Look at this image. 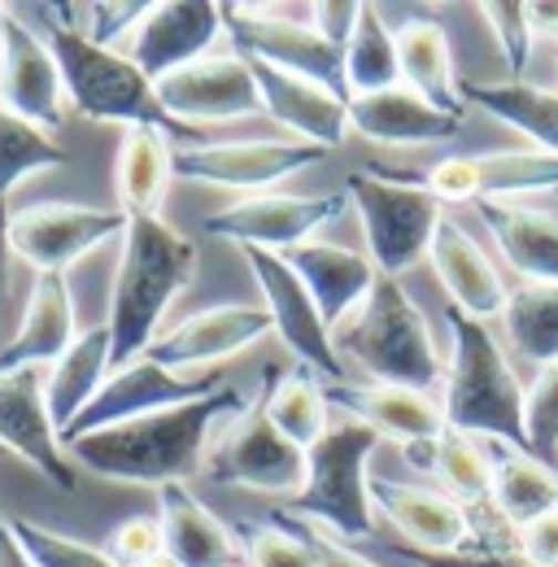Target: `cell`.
<instances>
[{
  "label": "cell",
  "instance_id": "cell-11",
  "mask_svg": "<svg viewBox=\"0 0 558 567\" xmlns=\"http://www.w3.org/2000/svg\"><path fill=\"white\" fill-rule=\"evenodd\" d=\"M223 384H227L223 371L184 375V371L157 367L153 358H136L127 367H114V375L101 384V393L87 402V411L62 432V445L79 441V436H92L101 427L132 424V420H144V415H162V411L202 402L209 393H218Z\"/></svg>",
  "mask_w": 558,
  "mask_h": 567
},
{
  "label": "cell",
  "instance_id": "cell-47",
  "mask_svg": "<svg viewBox=\"0 0 558 567\" xmlns=\"http://www.w3.org/2000/svg\"><path fill=\"white\" fill-rule=\"evenodd\" d=\"M358 18H362V4L358 0H319V4H310V27L328 44H337L341 53H345L353 31H358Z\"/></svg>",
  "mask_w": 558,
  "mask_h": 567
},
{
  "label": "cell",
  "instance_id": "cell-14",
  "mask_svg": "<svg viewBox=\"0 0 558 567\" xmlns=\"http://www.w3.org/2000/svg\"><path fill=\"white\" fill-rule=\"evenodd\" d=\"M328 148L301 141H227V144H188L175 148V179H193L209 188L258 197L292 179L297 171H310L323 162Z\"/></svg>",
  "mask_w": 558,
  "mask_h": 567
},
{
  "label": "cell",
  "instance_id": "cell-26",
  "mask_svg": "<svg viewBox=\"0 0 558 567\" xmlns=\"http://www.w3.org/2000/svg\"><path fill=\"white\" fill-rule=\"evenodd\" d=\"M283 262L310 288L328 328H345L349 315L362 310V301L371 297V288L380 280L371 258L353 254L345 245H328V240H306V245L288 249Z\"/></svg>",
  "mask_w": 558,
  "mask_h": 567
},
{
  "label": "cell",
  "instance_id": "cell-23",
  "mask_svg": "<svg viewBox=\"0 0 558 567\" xmlns=\"http://www.w3.org/2000/svg\"><path fill=\"white\" fill-rule=\"evenodd\" d=\"M258 92H262V110L267 118L279 123L283 132H292V141L314 144V148H341L349 136V101L337 96L332 87L301 79V74L276 71L262 62H249Z\"/></svg>",
  "mask_w": 558,
  "mask_h": 567
},
{
  "label": "cell",
  "instance_id": "cell-19",
  "mask_svg": "<svg viewBox=\"0 0 558 567\" xmlns=\"http://www.w3.org/2000/svg\"><path fill=\"white\" fill-rule=\"evenodd\" d=\"M223 35V4L209 0H162L148 4L136 35L127 40V58L153 83L209 58V49Z\"/></svg>",
  "mask_w": 558,
  "mask_h": 567
},
{
  "label": "cell",
  "instance_id": "cell-9",
  "mask_svg": "<svg viewBox=\"0 0 558 567\" xmlns=\"http://www.w3.org/2000/svg\"><path fill=\"white\" fill-rule=\"evenodd\" d=\"M202 476L218 489L292 497L306 485V450L292 445L254 402L214 436Z\"/></svg>",
  "mask_w": 558,
  "mask_h": 567
},
{
  "label": "cell",
  "instance_id": "cell-7",
  "mask_svg": "<svg viewBox=\"0 0 558 567\" xmlns=\"http://www.w3.org/2000/svg\"><path fill=\"white\" fill-rule=\"evenodd\" d=\"M345 193L349 202L358 206L362 236H366V254H371V262H375L380 276H393L397 280L402 271H411L418 258L432 249L436 223L445 218L441 202L432 193L393 179L384 166L353 171Z\"/></svg>",
  "mask_w": 558,
  "mask_h": 567
},
{
  "label": "cell",
  "instance_id": "cell-45",
  "mask_svg": "<svg viewBox=\"0 0 558 567\" xmlns=\"http://www.w3.org/2000/svg\"><path fill=\"white\" fill-rule=\"evenodd\" d=\"M105 555L118 567H144L157 555H166V537H162V519L157 515H132L110 533Z\"/></svg>",
  "mask_w": 558,
  "mask_h": 567
},
{
  "label": "cell",
  "instance_id": "cell-37",
  "mask_svg": "<svg viewBox=\"0 0 558 567\" xmlns=\"http://www.w3.org/2000/svg\"><path fill=\"white\" fill-rule=\"evenodd\" d=\"M345 87L353 96H375L389 87H402V66H397V31L384 27L375 4H362L358 31L345 49Z\"/></svg>",
  "mask_w": 558,
  "mask_h": 567
},
{
  "label": "cell",
  "instance_id": "cell-2",
  "mask_svg": "<svg viewBox=\"0 0 558 567\" xmlns=\"http://www.w3.org/2000/svg\"><path fill=\"white\" fill-rule=\"evenodd\" d=\"M197 280V245L170 227L162 214L127 218L123 254L110 284V354L114 367H127L153 350L170 301Z\"/></svg>",
  "mask_w": 558,
  "mask_h": 567
},
{
  "label": "cell",
  "instance_id": "cell-52",
  "mask_svg": "<svg viewBox=\"0 0 558 567\" xmlns=\"http://www.w3.org/2000/svg\"><path fill=\"white\" fill-rule=\"evenodd\" d=\"M9 202H0V297L9 288Z\"/></svg>",
  "mask_w": 558,
  "mask_h": 567
},
{
  "label": "cell",
  "instance_id": "cell-30",
  "mask_svg": "<svg viewBox=\"0 0 558 567\" xmlns=\"http://www.w3.org/2000/svg\"><path fill=\"white\" fill-rule=\"evenodd\" d=\"M397 66H402V87H411L427 105H436L450 118L467 114V92L454 74L450 31L436 18H411L397 27Z\"/></svg>",
  "mask_w": 558,
  "mask_h": 567
},
{
  "label": "cell",
  "instance_id": "cell-33",
  "mask_svg": "<svg viewBox=\"0 0 558 567\" xmlns=\"http://www.w3.org/2000/svg\"><path fill=\"white\" fill-rule=\"evenodd\" d=\"M175 179V144L162 127H127L118 144V210L127 218L162 214Z\"/></svg>",
  "mask_w": 558,
  "mask_h": 567
},
{
  "label": "cell",
  "instance_id": "cell-38",
  "mask_svg": "<svg viewBox=\"0 0 558 567\" xmlns=\"http://www.w3.org/2000/svg\"><path fill=\"white\" fill-rule=\"evenodd\" d=\"M510 350L537 367L558 362V284H528L506 297L502 310Z\"/></svg>",
  "mask_w": 558,
  "mask_h": 567
},
{
  "label": "cell",
  "instance_id": "cell-15",
  "mask_svg": "<svg viewBox=\"0 0 558 567\" xmlns=\"http://www.w3.org/2000/svg\"><path fill=\"white\" fill-rule=\"evenodd\" d=\"M153 87H157L162 110L179 127H188V123H245V118L267 114L254 66L240 53H209L184 71L157 79Z\"/></svg>",
  "mask_w": 558,
  "mask_h": 567
},
{
  "label": "cell",
  "instance_id": "cell-3",
  "mask_svg": "<svg viewBox=\"0 0 558 567\" xmlns=\"http://www.w3.org/2000/svg\"><path fill=\"white\" fill-rule=\"evenodd\" d=\"M445 328L454 337V358L441 384L445 424L476 441H502V445L528 450V389L515 380L497 337L480 319L454 306H445Z\"/></svg>",
  "mask_w": 558,
  "mask_h": 567
},
{
  "label": "cell",
  "instance_id": "cell-16",
  "mask_svg": "<svg viewBox=\"0 0 558 567\" xmlns=\"http://www.w3.org/2000/svg\"><path fill=\"white\" fill-rule=\"evenodd\" d=\"M240 254H245V262H249L258 288H262V306L271 315V328L279 332V341L297 354L301 367H310L314 375L345 380V367H341V354H337L332 328L323 323L310 288L283 262V254H271V249H240Z\"/></svg>",
  "mask_w": 558,
  "mask_h": 567
},
{
  "label": "cell",
  "instance_id": "cell-28",
  "mask_svg": "<svg viewBox=\"0 0 558 567\" xmlns=\"http://www.w3.org/2000/svg\"><path fill=\"white\" fill-rule=\"evenodd\" d=\"M79 337L74 323V297L70 276H35L31 301L22 310L18 332L0 350V371H22V367H53Z\"/></svg>",
  "mask_w": 558,
  "mask_h": 567
},
{
  "label": "cell",
  "instance_id": "cell-22",
  "mask_svg": "<svg viewBox=\"0 0 558 567\" xmlns=\"http://www.w3.org/2000/svg\"><path fill=\"white\" fill-rule=\"evenodd\" d=\"M0 105L44 132L53 123H62V110H66L62 66H58L49 40L22 18L9 22V40H4V58H0Z\"/></svg>",
  "mask_w": 558,
  "mask_h": 567
},
{
  "label": "cell",
  "instance_id": "cell-6",
  "mask_svg": "<svg viewBox=\"0 0 558 567\" xmlns=\"http://www.w3.org/2000/svg\"><path fill=\"white\" fill-rule=\"evenodd\" d=\"M380 432L358 420L332 424L306 450V485L283 502V515L310 519L345 542L375 537V502H371V454Z\"/></svg>",
  "mask_w": 558,
  "mask_h": 567
},
{
  "label": "cell",
  "instance_id": "cell-42",
  "mask_svg": "<svg viewBox=\"0 0 558 567\" xmlns=\"http://www.w3.org/2000/svg\"><path fill=\"white\" fill-rule=\"evenodd\" d=\"M375 550L397 559L402 567H537L515 546L506 550L497 542H480V546H467V550H418L411 542H375Z\"/></svg>",
  "mask_w": 558,
  "mask_h": 567
},
{
  "label": "cell",
  "instance_id": "cell-31",
  "mask_svg": "<svg viewBox=\"0 0 558 567\" xmlns=\"http://www.w3.org/2000/svg\"><path fill=\"white\" fill-rule=\"evenodd\" d=\"M485 445L488 467H493V515L506 528L519 533L524 524L558 511V467L502 441H485Z\"/></svg>",
  "mask_w": 558,
  "mask_h": 567
},
{
  "label": "cell",
  "instance_id": "cell-25",
  "mask_svg": "<svg viewBox=\"0 0 558 567\" xmlns=\"http://www.w3.org/2000/svg\"><path fill=\"white\" fill-rule=\"evenodd\" d=\"M157 519L166 537V555L179 567H245L236 524H223L188 481L157 489Z\"/></svg>",
  "mask_w": 558,
  "mask_h": 567
},
{
  "label": "cell",
  "instance_id": "cell-1",
  "mask_svg": "<svg viewBox=\"0 0 558 567\" xmlns=\"http://www.w3.org/2000/svg\"><path fill=\"white\" fill-rule=\"evenodd\" d=\"M245 406H249L245 393L223 384L218 393H209L202 402H188V406H175L162 415H144L132 424L101 427L62 450L74 467H87L101 481L162 489V485H179L193 472H202L214 436Z\"/></svg>",
  "mask_w": 558,
  "mask_h": 567
},
{
  "label": "cell",
  "instance_id": "cell-46",
  "mask_svg": "<svg viewBox=\"0 0 558 567\" xmlns=\"http://www.w3.org/2000/svg\"><path fill=\"white\" fill-rule=\"evenodd\" d=\"M79 13L87 18V40L92 44H101V49H114L123 35L132 40L136 35V27L144 22V13H148V4H140V0H127V4H118V0H92V4H79Z\"/></svg>",
  "mask_w": 558,
  "mask_h": 567
},
{
  "label": "cell",
  "instance_id": "cell-40",
  "mask_svg": "<svg viewBox=\"0 0 558 567\" xmlns=\"http://www.w3.org/2000/svg\"><path fill=\"white\" fill-rule=\"evenodd\" d=\"M236 537H240V550H245V567H319L301 524L283 511H276L267 524L262 519H240Z\"/></svg>",
  "mask_w": 558,
  "mask_h": 567
},
{
  "label": "cell",
  "instance_id": "cell-55",
  "mask_svg": "<svg viewBox=\"0 0 558 567\" xmlns=\"http://www.w3.org/2000/svg\"><path fill=\"white\" fill-rule=\"evenodd\" d=\"M0 458H9V454H4V450H0Z\"/></svg>",
  "mask_w": 558,
  "mask_h": 567
},
{
  "label": "cell",
  "instance_id": "cell-5",
  "mask_svg": "<svg viewBox=\"0 0 558 567\" xmlns=\"http://www.w3.org/2000/svg\"><path fill=\"white\" fill-rule=\"evenodd\" d=\"M49 49L66 79V101L92 123H123V127H162L184 132L157 101L153 79L118 49H101L87 40L74 18H49Z\"/></svg>",
  "mask_w": 558,
  "mask_h": 567
},
{
  "label": "cell",
  "instance_id": "cell-17",
  "mask_svg": "<svg viewBox=\"0 0 558 567\" xmlns=\"http://www.w3.org/2000/svg\"><path fill=\"white\" fill-rule=\"evenodd\" d=\"M0 450L9 458L31 463L53 489H62V494L79 489L74 463L62 450L58 424L44 402V367L0 371Z\"/></svg>",
  "mask_w": 558,
  "mask_h": 567
},
{
  "label": "cell",
  "instance_id": "cell-18",
  "mask_svg": "<svg viewBox=\"0 0 558 567\" xmlns=\"http://www.w3.org/2000/svg\"><path fill=\"white\" fill-rule=\"evenodd\" d=\"M267 332H271V315H267V306L223 301V306H206V310L179 319L175 328H166L144 358H153L157 367L197 375V367L218 371L214 362H227V358L245 354V350L258 346Z\"/></svg>",
  "mask_w": 558,
  "mask_h": 567
},
{
  "label": "cell",
  "instance_id": "cell-48",
  "mask_svg": "<svg viewBox=\"0 0 558 567\" xmlns=\"http://www.w3.org/2000/svg\"><path fill=\"white\" fill-rule=\"evenodd\" d=\"M297 524H301V533H306V542H310L314 564L319 567H384L380 559L362 555L358 546H349L345 537H337V533H328V528H319V524H310V519H297Z\"/></svg>",
  "mask_w": 558,
  "mask_h": 567
},
{
  "label": "cell",
  "instance_id": "cell-49",
  "mask_svg": "<svg viewBox=\"0 0 558 567\" xmlns=\"http://www.w3.org/2000/svg\"><path fill=\"white\" fill-rule=\"evenodd\" d=\"M515 550L524 559H533L537 567H558V511L533 519V524H524L515 533Z\"/></svg>",
  "mask_w": 558,
  "mask_h": 567
},
{
  "label": "cell",
  "instance_id": "cell-36",
  "mask_svg": "<svg viewBox=\"0 0 558 567\" xmlns=\"http://www.w3.org/2000/svg\"><path fill=\"white\" fill-rule=\"evenodd\" d=\"M415 463L432 467L436 481L445 485V494L463 502L467 511H493V467H488V450L476 436H463L454 427H445L432 445H423L411 454Z\"/></svg>",
  "mask_w": 558,
  "mask_h": 567
},
{
  "label": "cell",
  "instance_id": "cell-50",
  "mask_svg": "<svg viewBox=\"0 0 558 567\" xmlns=\"http://www.w3.org/2000/svg\"><path fill=\"white\" fill-rule=\"evenodd\" d=\"M528 22H533V35H537V40H555L558 44V0H537V4H528Z\"/></svg>",
  "mask_w": 558,
  "mask_h": 567
},
{
  "label": "cell",
  "instance_id": "cell-41",
  "mask_svg": "<svg viewBox=\"0 0 558 567\" xmlns=\"http://www.w3.org/2000/svg\"><path fill=\"white\" fill-rule=\"evenodd\" d=\"M9 524H13L22 550L31 555L35 567H118L105 550L83 546V542H74L66 533H53L49 524H40V519H31V515H13Z\"/></svg>",
  "mask_w": 558,
  "mask_h": 567
},
{
  "label": "cell",
  "instance_id": "cell-44",
  "mask_svg": "<svg viewBox=\"0 0 558 567\" xmlns=\"http://www.w3.org/2000/svg\"><path fill=\"white\" fill-rule=\"evenodd\" d=\"M528 450L558 467V362L541 367L528 384Z\"/></svg>",
  "mask_w": 558,
  "mask_h": 567
},
{
  "label": "cell",
  "instance_id": "cell-53",
  "mask_svg": "<svg viewBox=\"0 0 558 567\" xmlns=\"http://www.w3.org/2000/svg\"><path fill=\"white\" fill-rule=\"evenodd\" d=\"M9 22H13V18H9V9L0 4V58H4V40H9Z\"/></svg>",
  "mask_w": 558,
  "mask_h": 567
},
{
  "label": "cell",
  "instance_id": "cell-51",
  "mask_svg": "<svg viewBox=\"0 0 558 567\" xmlns=\"http://www.w3.org/2000/svg\"><path fill=\"white\" fill-rule=\"evenodd\" d=\"M0 567H35L31 555L22 550V542H18L13 524H9V515H0Z\"/></svg>",
  "mask_w": 558,
  "mask_h": 567
},
{
  "label": "cell",
  "instance_id": "cell-4",
  "mask_svg": "<svg viewBox=\"0 0 558 567\" xmlns=\"http://www.w3.org/2000/svg\"><path fill=\"white\" fill-rule=\"evenodd\" d=\"M337 354L349 358L371 384H397L415 393H432L436 384H445L432 328L393 276H380L362 310L337 332Z\"/></svg>",
  "mask_w": 558,
  "mask_h": 567
},
{
  "label": "cell",
  "instance_id": "cell-27",
  "mask_svg": "<svg viewBox=\"0 0 558 567\" xmlns=\"http://www.w3.org/2000/svg\"><path fill=\"white\" fill-rule=\"evenodd\" d=\"M349 132L393 148H418V144L454 141L463 132V118L441 114L411 87H389V92L349 101Z\"/></svg>",
  "mask_w": 558,
  "mask_h": 567
},
{
  "label": "cell",
  "instance_id": "cell-10",
  "mask_svg": "<svg viewBox=\"0 0 558 567\" xmlns=\"http://www.w3.org/2000/svg\"><path fill=\"white\" fill-rule=\"evenodd\" d=\"M114 236H127L123 210H92L74 202H35L9 210V254L35 276H70L79 258L96 254Z\"/></svg>",
  "mask_w": 558,
  "mask_h": 567
},
{
  "label": "cell",
  "instance_id": "cell-13",
  "mask_svg": "<svg viewBox=\"0 0 558 567\" xmlns=\"http://www.w3.org/2000/svg\"><path fill=\"white\" fill-rule=\"evenodd\" d=\"M436 202H510L519 193H558V157L550 153H463L427 171H389Z\"/></svg>",
  "mask_w": 558,
  "mask_h": 567
},
{
  "label": "cell",
  "instance_id": "cell-8",
  "mask_svg": "<svg viewBox=\"0 0 558 567\" xmlns=\"http://www.w3.org/2000/svg\"><path fill=\"white\" fill-rule=\"evenodd\" d=\"M292 4H223V31L245 62L314 79L349 101L345 53L328 44L310 18H292Z\"/></svg>",
  "mask_w": 558,
  "mask_h": 567
},
{
  "label": "cell",
  "instance_id": "cell-34",
  "mask_svg": "<svg viewBox=\"0 0 558 567\" xmlns=\"http://www.w3.org/2000/svg\"><path fill=\"white\" fill-rule=\"evenodd\" d=\"M258 406L301 450H310L332 427V402H328L323 375H314L310 367H267Z\"/></svg>",
  "mask_w": 558,
  "mask_h": 567
},
{
  "label": "cell",
  "instance_id": "cell-43",
  "mask_svg": "<svg viewBox=\"0 0 558 567\" xmlns=\"http://www.w3.org/2000/svg\"><path fill=\"white\" fill-rule=\"evenodd\" d=\"M480 13L493 27V40H497V49L506 58L510 79H524L528 62H533V44H537L533 22H528V4H519V0H488V4H480Z\"/></svg>",
  "mask_w": 558,
  "mask_h": 567
},
{
  "label": "cell",
  "instance_id": "cell-21",
  "mask_svg": "<svg viewBox=\"0 0 558 567\" xmlns=\"http://www.w3.org/2000/svg\"><path fill=\"white\" fill-rule=\"evenodd\" d=\"M328 402L345 411L349 420L366 424L380 436H393L411 454L432 445L445 432V406L432 393L397 389V384H371V380H323Z\"/></svg>",
  "mask_w": 558,
  "mask_h": 567
},
{
  "label": "cell",
  "instance_id": "cell-24",
  "mask_svg": "<svg viewBox=\"0 0 558 567\" xmlns=\"http://www.w3.org/2000/svg\"><path fill=\"white\" fill-rule=\"evenodd\" d=\"M427 262H432V271H436V280H441L454 310H463V315H472L480 323L506 310V297H510L506 284H502L497 267L488 262V254L472 240V231L458 218L445 214L436 223Z\"/></svg>",
  "mask_w": 558,
  "mask_h": 567
},
{
  "label": "cell",
  "instance_id": "cell-29",
  "mask_svg": "<svg viewBox=\"0 0 558 567\" xmlns=\"http://www.w3.org/2000/svg\"><path fill=\"white\" fill-rule=\"evenodd\" d=\"M480 223L493 245L528 284H558V214L519 202H480Z\"/></svg>",
  "mask_w": 558,
  "mask_h": 567
},
{
  "label": "cell",
  "instance_id": "cell-12",
  "mask_svg": "<svg viewBox=\"0 0 558 567\" xmlns=\"http://www.w3.org/2000/svg\"><path fill=\"white\" fill-rule=\"evenodd\" d=\"M349 206V193H258L240 197L223 210H209L202 218L206 236L231 240L240 249H271L288 254L306 240H314L319 227L341 218Z\"/></svg>",
  "mask_w": 558,
  "mask_h": 567
},
{
  "label": "cell",
  "instance_id": "cell-54",
  "mask_svg": "<svg viewBox=\"0 0 558 567\" xmlns=\"http://www.w3.org/2000/svg\"><path fill=\"white\" fill-rule=\"evenodd\" d=\"M144 567H179V564H175V559H170V555H157V559H153V564H144Z\"/></svg>",
  "mask_w": 558,
  "mask_h": 567
},
{
  "label": "cell",
  "instance_id": "cell-56",
  "mask_svg": "<svg viewBox=\"0 0 558 567\" xmlns=\"http://www.w3.org/2000/svg\"><path fill=\"white\" fill-rule=\"evenodd\" d=\"M555 197H558V193H555Z\"/></svg>",
  "mask_w": 558,
  "mask_h": 567
},
{
  "label": "cell",
  "instance_id": "cell-35",
  "mask_svg": "<svg viewBox=\"0 0 558 567\" xmlns=\"http://www.w3.org/2000/svg\"><path fill=\"white\" fill-rule=\"evenodd\" d=\"M463 92H467V105H480L497 123L528 136L537 144V153L558 157V87L506 79V83H467Z\"/></svg>",
  "mask_w": 558,
  "mask_h": 567
},
{
  "label": "cell",
  "instance_id": "cell-20",
  "mask_svg": "<svg viewBox=\"0 0 558 567\" xmlns=\"http://www.w3.org/2000/svg\"><path fill=\"white\" fill-rule=\"evenodd\" d=\"M371 502L418 550H467V546L488 542L480 524L472 519V511L463 502H454L445 489L393 481V476H371Z\"/></svg>",
  "mask_w": 558,
  "mask_h": 567
},
{
  "label": "cell",
  "instance_id": "cell-32",
  "mask_svg": "<svg viewBox=\"0 0 558 567\" xmlns=\"http://www.w3.org/2000/svg\"><path fill=\"white\" fill-rule=\"evenodd\" d=\"M110 367H114L110 328L101 323V328L79 332L66 354L44 371V402H49V415H53V424H58V436H62V432L87 411V402L101 393V384L110 380Z\"/></svg>",
  "mask_w": 558,
  "mask_h": 567
},
{
  "label": "cell",
  "instance_id": "cell-39",
  "mask_svg": "<svg viewBox=\"0 0 558 567\" xmlns=\"http://www.w3.org/2000/svg\"><path fill=\"white\" fill-rule=\"evenodd\" d=\"M62 166H70L66 144H58L44 127H35L0 105V202H9V193L22 179H31L40 171H62Z\"/></svg>",
  "mask_w": 558,
  "mask_h": 567
}]
</instances>
